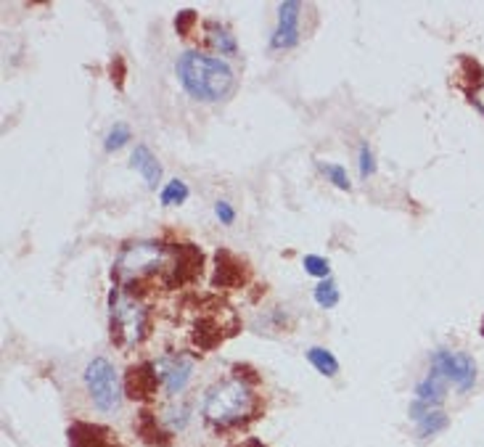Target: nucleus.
I'll return each instance as SVG.
<instances>
[{"instance_id": "obj_9", "label": "nucleus", "mask_w": 484, "mask_h": 447, "mask_svg": "<svg viewBox=\"0 0 484 447\" xmlns=\"http://www.w3.org/2000/svg\"><path fill=\"white\" fill-rule=\"evenodd\" d=\"M159 382L162 379L157 373V365H132L127 371V379H125V391L132 400H151L159 389Z\"/></svg>"}, {"instance_id": "obj_13", "label": "nucleus", "mask_w": 484, "mask_h": 447, "mask_svg": "<svg viewBox=\"0 0 484 447\" xmlns=\"http://www.w3.org/2000/svg\"><path fill=\"white\" fill-rule=\"evenodd\" d=\"M246 278V265L238 262L231 252H217V275L214 283L220 286H238Z\"/></svg>"}, {"instance_id": "obj_2", "label": "nucleus", "mask_w": 484, "mask_h": 447, "mask_svg": "<svg viewBox=\"0 0 484 447\" xmlns=\"http://www.w3.org/2000/svg\"><path fill=\"white\" fill-rule=\"evenodd\" d=\"M254 410H257V394L241 376L217 382L209 386L204 397V419L217 428L246 424L254 416Z\"/></svg>"}, {"instance_id": "obj_21", "label": "nucleus", "mask_w": 484, "mask_h": 447, "mask_svg": "<svg viewBox=\"0 0 484 447\" xmlns=\"http://www.w3.org/2000/svg\"><path fill=\"white\" fill-rule=\"evenodd\" d=\"M302 265H305V270H307L310 275H315V278H328V273H331V268H328V260L317 257V254H307Z\"/></svg>"}, {"instance_id": "obj_1", "label": "nucleus", "mask_w": 484, "mask_h": 447, "mask_svg": "<svg viewBox=\"0 0 484 447\" xmlns=\"http://www.w3.org/2000/svg\"><path fill=\"white\" fill-rule=\"evenodd\" d=\"M177 80L191 98L214 103L228 98L236 85L233 69L220 56H209L201 51H186L175 64Z\"/></svg>"}, {"instance_id": "obj_17", "label": "nucleus", "mask_w": 484, "mask_h": 447, "mask_svg": "<svg viewBox=\"0 0 484 447\" xmlns=\"http://www.w3.org/2000/svg\"><path fill=\"white\" fill-rule=\"evenodd\" d=\"M209 43L220 51V56H233V53H236V40H233L231 32L223 27H214V24L209 27Z\"/></svg>"}, {"instance_id": "obj_8", "label": "nucleus", "mask_w": 484, "mask_h": 447, "mask_svg": "<svg viewBox=\"0 0 484 447\" xmlns=\"http://www.w3.org/2000/svg\"><path fill=\"white\" fill-rule=\"evenodd\" d=\"M191 371H194V365L188 357L183 354H172V357H162L157 363V373L162 384H164V389L167 394H180V391L186 389V384L191 382Z\"/></svg>"}, {"instance_id": "obj_5", "label": "nucleus", "mask_w": 484, "mask_h": 447, "mask_svg": "<svg viewBox=\"0 0 484 447\" xmlns=\"http://www.w3.org/2000/svg\"><path fill=\"white\" fill-rule=\"evenodd\" d=\"M85 386L88 394L98 410L112 413L120 408L122 394H120V382H117V371L106 357H93L88 368H85Z\"/></svg>"}, {"instance_id": "obj_27", "label": "nucleus", "mask_w": 484, "mask_h": 447, "mask_svg": "<svg viewBox=\"0 0 484 447\" xmlns=\"http://www.w3.org/2000/svg\"><path fill=\"white\" fill-rule=\"evenodd\" d=\"M236 447H265V445H260V442H254L252 439V442H246V445H236Z\"/></svg>"}, {"instance_id": "obj_7", "label": "nucleus", "mask_w": 484, "mask_h": 447, "mask_svg": "<svg viewBox=\"0 0 484 447\" xmlns=\"http://www.w3.org/2000/svg\"><path fill=\"white\" fill-rule=\"evenodd\" d=\"M299 6L297 0H286L278 6V27L273 32L270 48L275 51H286V48H294L299 43Z\"/></svg>"}, {"instance_id": "obj_15", "label": "nucleus", "mask_w": 484, "mask_h": 447, "mask_svg": "<svg viewBox=\"0 0 484 447\" xmlns=\"http://www.w3.org/2000/svg\"><path fill=\"white\" fill-rule=\"evenodd\" d=\"M307 360L315 365L317 373H323V376H328V379H334L336 373H339V360H336L328 349H323V347H310Z\"/></svg>"}, {"instance_id": "obj_4", "label": "nucleus", "mask_w": 484, "mask_h": 447, "mask_svg": "<svg viewBox=\"0 0 484 447\" xmlns=\"http://www.w3.org/2000/svg\"><path fill=\"white\" fill-rule=\"evenodd\" d=\"M146 307L127 294H112V339L120 345H138L146 336Z\"/></svg>"}, {"instance_id": "obj_22", "label": "nucleus", "mask_w": 484, "mask_h": 447, "mask_svg": "<svg viewBox=\"0 0 484 447\" xmlns=\"http://www.w3.org/2000/svg\"><path fill=\"white\" fill-rule=\"evenodd\" d=\"M320 169L326 172L328 177H331V183H334L336 188H342V191H349V177H347V169L342 167V164H320Z\"/></svg>"}, {"instance_id": "obj_18", "label": "nucleus", "mask_w": 484, "mask_h": 447, "mask_svg": "<svg viewBox=\"0 0 484 447\" xmlns=\"http://www.w3.org/2000/svg\"><path fill=\"white\" fill-rule=\"evenodd\" d=\"M159 199H162V204H164V206L183 204V201L188 199V186L183 183V180H169L167 186L162 188Z\"/></svg>"}, {"instance_id": "obj_19", "label": "nucleus", "mask_w": 484, "mask_h": 447, "mask_svg": "<svg viewBox=\"0 0 484 447\" xmlns=\"http://www.w3.org/2000/svg\"><path fill=\"white\" fill-rule=\"evenodd\" d=\"M315 302L320 305V307H336L339 305V289H336V283L331 278H326L323 283H317L315 286Z\"/></svg>"}, {"instance_id": "obj_20", "label": "nucleus", "mask_w": 484, "mask_h": 447, "mask_svg": "<svg viewBox=\"0 0 484 447\" xmlns=\"http://www.w3.org/2000/svg\"><path fill=\"white\" fill-rule=\"evenodd\" d=\"M127 140H130V130H127V125L117 122V125L112 127V132L106 135V143H103V146H106V151H117V149H122Z\"/></svg>"}, {"instance_id": "obj_6", "label": "nucleus", "mask_w": 484, "mask_h": 447, "mask_svg": "<svg viewBox=\"0 0 484 447\" xmlns=\"http://www.w3.org/2000/svg\"><path fill=\"white\" fill-rule=\"evenodd\" d=\"M431 368L442 373L447 382L456 384L458 391H468L476 382V363L471 360V354L458 352V349L431 352Z\"/></svg>"}, {"instance_id": "obj_23", "label": "nucleus", "mask_w": 484, "mask_h": 447, "mask_svg": "<svg viewBox=\"0 0 484 447\" xmlns=\"http://www.w3.org/2000/svg\"><path fill=\"white\" fill-rule=\"evenodd\" d=\"M376 172V162H373V151L368 149V143L360 146V177L368 180V177Z\"/></svg>"}, {"instance_id": "obj_26", "label": "nucleus", "mask_w": 484, "mask_h": 447, "mask_svg": "<svg viewBox=\"0 0 484 447\" xmlns=\"http://www.w3.org/2000/svg\"><path fill=\"white\" fill-rule=\"evenodd\" d=\"M471 103H476V109L484 114V85L474 88V93H471Z\"/></svg>"}, {"instance_id": "obj_12", "label": "nucleus", "mask_w": 484, "mask_h": 447, "mask_svg": "<svg viewBox=\"0 0 484 447\" xmlns=\"http://www.w3.org/2000/svg\"><path fill=\"white\" fill-rule=\"evenodd\" d=\"M130 164L135 172H140L143 175V180L149 183V188H157V183L162 180V167H159L157 157L151 154L149 146H143V143H138L135 146V151H132L130 157Z\"/></svg>"}, {"instance_id": "obj_10", "label": "nucleus", "mask_w": 484, "mask_h": 447, "mask_svg": "<svg viewBox=\"0 0 484 447\" xmlns=\"http://www.w3.org/2000/svg\"><path fill=\"white\" fill-rule=\"evenodd\" d=\"M114 437L117 434H112V428L98 424L77 421L69 426V447H120Z\"/></svg>"}, {"instance_id": "obj_11", "label": "nucleus", "mask_w": 484, "mask_h": 447, "mask_svg": "<svg viewBox=\"0 0 484 447\" xmlns=\"http://www.w3.org/2000/svg\"><path fill=\"white\" fill-rule=\"evenodd\" d=\"M445 394H447V379L439 371H434V368H431L426 379L419 382V386H416V400H421L424 405H428V408H439L442 400H445Z\"/></svg>"}, {"instance_id": "obj_16", "label": "nucleus", "mask_w": 484, "mask_h": 447, "mask_svg": "<svg viewBox=\"0 0 484 447\" xmlns=\"http://www.w3.org/2000/svg\"><path fill=\"white\" fill-rule=\"evenodd\" d=\"M138 431H140V437L146 439L149 445H167L169 442V437L162 431V428H159L157 419H154L151 413H143V416H140Z\"/></svg>"}, {"instance_id": "obj_14", "label": "nucleus", "mask_w": 484, "mask_h": 447, "mask_svg": "<svg viewBox=\"0 0 484 447\" xmlns=\"http://www.w3.org/2000/svg\"><path fill=\"white\" fill-rule=\"evenodd\" d=\"M416 428H419L421 439L434 437V434H439V431H445L447 428V416L439 408H431V410H426L419 421H416Z\"/></svg>"}, {"instance_id": "obj_24", "label": "nucleus", "mask_w": 484, "mask_h": 447, "mask_svg": "<svg viewBox=\"0 0 484 447\" xmlns=\"http://www.w3.org/2000/svg\"><path fill=\"white\" fill-rule=\"evenodd\" d=\"M214 214H217L220 223L225 225H231L233 220H236V212H233V206L228 204V201H217V204H214Z\"/></svg>"}, {"instance_id": "obj_25", "label": "nucleus", "mask_w": 484, "mask_h": 447, "mask_svg": "<svg viewBox=\"0 0 484 447\" xmlns=\"http://www.w3.org/2000/svg\"><path fill=\"white\" fill-rule=\"evenodd\" d=\"M191 21H196V14L194 11H183V14H180V16H177V29H180V32H183V35H186L188 32V24H191Z\"/></svg>"}, {"instance_id": "obj_3", "label": "nucleus", "mask_w": 484, "mask_h": 447, "mask_svg": "<svg viewBox=\"0 0 484 447\" xmlns=\"http://www.w3.org/2000/svg\"><path fill=\"white\" fill-rule=\"evenodd\" d=\"M159 270H169V252L154 241L127 243L114 265V275L120 278V283H132V280L138 283L140 278Z\"/></svg>"}]
</instances>
